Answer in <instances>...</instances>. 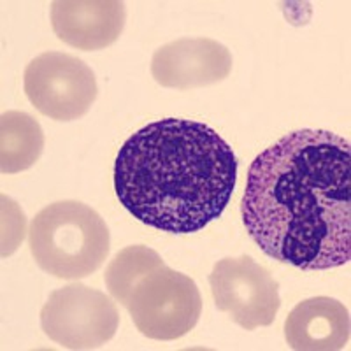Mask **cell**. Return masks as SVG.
Wrapping results in <instances>:
<instances>
[{
	"label": "cell",
	"instance_id": "obj_1",
	"mask_svg": "<svg viewBox=\"0 0 351 351\" xmlns=\"http://www.w3.org/2000/svg\"><path fill=\"white\" fill-rule=\"evenodd\" d=\"M263 253L304 271L351 260V146L328 130L291 132L260 153L241 202Z\"/></svg>",
	"mask_w": 351,
	"mask_h": 351
},
{
	"label": "cell",
	"instance_id": "obj_2",
	"mask_svg": "<svg viewBox=\"0 0 351 351\" xmlns=\"http://www.w3.org/2000/svg\"><path fill=\"white\" fill-rule=\"evenodd\" d=\"M236 183L230 144L199 121H153L128 137L116 156L121 206L141 223L171 234H193L219 218Z\"/></svg>",
	"mask_w": 351,
	"mask_h": 351
},
{
	"label": "cell",
	"instance_id": "obj_3",
	"mask_svg": "<svg viewBox=\"0 0 351 351\" xmlns=\"http://www.w3.org/2000/svg\"><path fill=\"white\" fill-rule=\"evenodd\" d=\"M109 228L97 211L77 200L40 209L30 223L28 246L36 263L58 280H83L109 255Z\"/></svg>",
	"mask_w": 351,
	"mask_h": 351
},
{
	"label": "cell",
	"instance_id": "obj_4",
	"mask_svg": "<svg viewBox=\"0 0 351 351\" xmlns=\"http://www.w3.org/2000/svg\"><path fill=\"white\" fill-rule=\"evenodd\" d=\"M123 307L148 339L174 341L199 324L202 297L192 278L160 263L139 278Z\"/></svg>",
	"mask_w": 351,
	"mask_h": 351
},
{
	"label": "cell",
	"instance_id": "obj_5",
	"mask_svg": "<svg viewBox=\"0 0 351 351\" xmlns=\"http://www.w3.org/2000/svg\"><path fill=\"white\" fill-rule=\"evenodd\" d=\"M40 327L65 350H95L114 337L120 313L106 293L72 283L51 291L40 309Z\"/></svg>",
	"mask_w": 351,
	"mask_h": 351
},
{
	"label": "cell",
	"instance_id": "obj_6",
	"mask_svg": "<svg viewBox=\"0 0 351 351\" xmlns=\"http://www.w3.org/2000/svg\"><path fill=\"white\" fill-rule=\"evenodd\" d=\"M23 84L34 108L56 121H72L86 114L99 92L92 69L60 51L36 56L25 69Z\"/></svg>",
	"mask_w": 351,
	"mask_h": 351
},
{
	"label": "cell",
	"instance_id": "obj_7",
	"mask_svg": "<svg viewBox=\"0 0 351 351\" xmlns=\"http://www.w3.org/2000/svg\"><path fill=\"white\" fill-rule=\"evenodd\" d=\"M209 285L216 307L244 330L274 324L281 307L280 285L252 256L216 262Z\"/></svg>",
	"mask_w": 351,
	"mask_h": 351
},
{
	"label": "cell",
	"instance_id": "obj_8",
	"mask_svg": "<svg viewBox=\"0 0 351 351\" xmlns=\"http://www.w3.org/2000/svg\"><path fill=\"white\" fill-rule=\"evenodd\" d=\"M232 55L221 43L208 37H183L155 51L152 76L160 86L190 90L228 77Z\"/></svg>",
	"mask_w": 351,
	"mask_h": 351
},
{
	"label": "cell",
	"instance_id": "obj_9",
	"mask_svg": "<svg viewBox=\"0 0 351 351\" xmlns=\"http://www.w3.org/2000/svg\"><path fill=\"white\" fill-rule=\"evenodd\" d=\"M127 12L120 0H56L51 25L56 37L83 51L104 49L120 39Z\"/></svg>",
	"mask_w": 351,
	"mask_h": 351
},
{
	"label": "cell",
	"instance_id": "obj_10",
	"mask_svg": "<svg viewBox=\"0 0 351 351\" xmlns=\"http://www.w3.org/2000/svg\"><path fill=\"white\" fill-rule=\"evenodd\" d=\"M350 311L332 297L297 304L285 322V339L295 351H337L350 341Z\"/></svg>",
	"mask_w": 351,
	"mask_h": 351
},
{
	"label": "cell",
	"instance_id": "obj_11",
	"mask_svg": "<svg viewBox=\"0 0 351 351\" xmlns=\"http://www.w3.org/2000/svg\"><path fill=\"white\" fill-rule=\"evenodd\" d=\"M44 152V132L36 118L8 111L0 118V171L18 174L32 167Z\"/></svg>",
	"mask_w": 351,
	"mask_h": 351
},
{
	"label": "cell",
	"instance_id": "obj_12",
	"mask_svg": "<svg viewBox=\"0 0 351 351\" xmlns=\"http://www.w3.org/2000/svg\"><path fill=\"white\" fill-rule=\"evenodd\" d=\"M160 263H164L162 256L155 250L143 246V244L127 246L125 250L116 253L104 274L106 287L112 299L125 306L132 288L139 281V278H143L146 272L155 269Z\"/></svg>",
	"mask_w": 351,
	"mask_h": 351
}]
</instances>
